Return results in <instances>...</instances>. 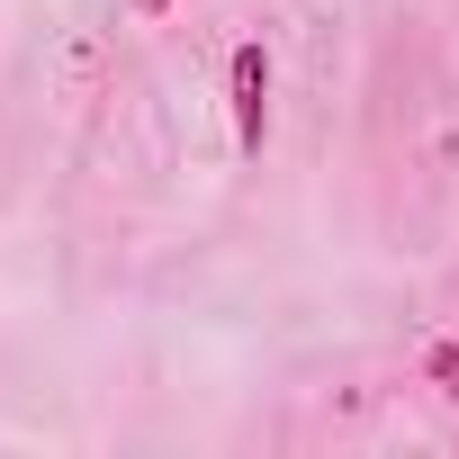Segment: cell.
Listing matches in <instances>:
<instances>
[{"mask_svg":"<svg viewBox=\"0 0 459 459\" xmlns=\"http://www.w3.org/2000/svg\"><path fill=\"white\" fill-rule=\"evenodd\" d=\"M432 378H441V387H459V342H432Z\"/></svg>","mask_w":459,"mask_h":459,"instance_id":"cell-2","label":"cell"},{"mask_svg":"<svg viewBox=\"0 0 459 459\" xmlns=\"http://www.w3.org/2000/svg\"><path fill=\"white\" fill-rule=\"evenodd\" d=\"M225 82H235V153L262 162V135H271V55L262 46H235Z\"/></svg>","mask_w":459,"mask_h":459,"instance_id":"cell-1","label":"cell"},{"mask_svg":"<svg viewBox=\"0 0 459 459\" xmlns=\"http://www.w3.org/2000/svg\"><path fill=\"white\" fill-rule=\"evenodd\" d=\"M135 10H144V19H153V10H171V0H135Z\"/></svg>","mask_w":459,"mask_h":459,"instance_id":"cell-3","label":"cell"}]
</instances>
